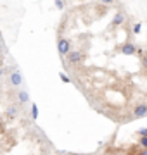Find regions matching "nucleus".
<instances>
[{
    "label": "nucleus",
    "mask_w": 147,
    "mask_h": 155,
    "mask_svg": "<svg viewBox=\"0 0 147 155\" xmlns=\"http://www.w3.org/2000/svg\"><path fill=\"white\" fill-rule=\"evenodd\" d=\"M5 76H7V84L11 88H21L24 83V78L21 71H17L16 67H5Z\"/></svg>",
    "instance_id": "obj_1"
},
{
    "label": "nucleus",
    "mask_w": 147,
    "mask_h": 155,
    "mask_svg": "<svg viewBox=\"0 0 147 155\" xmlns=\"http://www.w3.org/2000/svg\"><path fill=\"white\" fill-rule=\"evenodd\" d=\"M85 61V52L83 50H71L68 55H66V62L69 66H78Z\"/></svg>",
    "instance_id": "obj_2"
},
{
    "label": "nucleus",
    "mask_w": 147,
    "mask_h": 155,
    "mask_svg": "<svg viewBox=\"0 0 147 155\" xmlns=\"http://www.w3.org/2000/svg\"><path fill=\"white\" fill-rule=\"evenodd\" d=\"M71 40L64 38V36H61V38L57 40V52H59V55L61 57H66L71 52Z\"/></svg>",
    "instance_id": "obj_3"
},
{
    "label": "nucleus",
    "mask_w": 147,
    "mask_h": 155,
    "mask_svg": "<svg viewBox=\"0 0 147 155\" xmlns=\"http://www.w3.org/2000/svg\"><path fill=\"white\" fill-rule=\"evenodd\" d=\"M119 54H123V55H135L137 52H138V47H137L133 41H125L123 45H119Z\"/></svg>",
    "instance_id": "obj_4"
},
{
    "label": "nucleus",
    "mask_w": 147,
    "mask_h": 155,
    "mask_svg": "<svg viewBox=\"0 0 147 155\" xmlns=\"http://www.w3.org/2000/svg\"><path fill=\"white\" fill-rule=\"evenodd\" d=\"M142 117H147V104L145 102L137 104L132 109V119H142Z\"/></svg>",
    "instance_id": "obj_5"
},
{
    "label": "nucleus",
    "mask_w": 147,
    "mask_h": 155,
    "mask_svg": "<svg viewBox=\"0 0 147 155\" xmlns=\"http://www.w3.org/2000/svg\"><path fill=\"white\" fill-rule=\"evenodd\" d=\"M125 22H126V14H125L123 11H118L114 14L111 24H109V29H116V28H119V26H123Z\"/></svg>",
    "instance_id": "obj_6"
},
{
    "label": "nucleus",
    "mask_w": 147,
    "mask_h": 155,
    "mask_svg": "<svg viewBox=\"0 0 147 155\" xmlns=\"http://www.w3.org/2000/svg\"><path fill=\"white\" fill-rule=\"evenodd\" d=\"M19 114H21V105H19V104H16V105H9L5 109V117L9 119V121L16 119Z\"/></svg>",
    "instance_id": "obj_7"
},
{
    "label": "nucleus",
    "mask_w": 147,
    "mask_h": 155,
    "mask_svg": "<svg viewBox=\"0 0 147 155\" xmlns=\"http://www.w3.org/2000/svg\"><path fill=\"white\" fill-rule=\"evenodd\" d=\"M16 100H17V104L19 105H24V104H28L29 102V93L26 91V90H17L16 91Z\"/></svg>",
    "instance_id": "obj_8"
},
{
    "label": "nucleus",
    "mask_w": 147,
    "mask_h": 155,
    "mask_svg": "<svg viewBox=\"0 0 147 155\" xmlns=\"http://www.w3.org/2000/svg\"><path fill=\"white\" fill-rule=\"evenodd\" d=\"M31 119H35V121L38 119V105H36V104L31 105Z\"/></svg>",
    "instance_id": "obj_9"
},
{
    "label": "nucleus",
    "mask_w": 147,
    "mask_h": 155,
    "mask_svg": "<svg viewBox=\"0 0 147 155\" xmlns=\"http://www.w3.org/2000/svg\"><path fill=\"white\" fill-rule=\"evenodd\" d=\"M140 31H142V24L140 22H135L133 24V35H140Z\"/></svg>",
    "instance_id": "obj_10"
},
{
    "label": "nucleus",
    "mask_w": 147,
    "mask_h": 155,
    "mask_svg": "<svg viewBox=\"0 0 147 155\" xmlns=\"http://www.w3.org/2000/svg\"><path fill=\"white\" fill-rule=\"evenodd\" d=\"M54 4H56V7H57V9H59V11H62V9L66 7V2H64V0H56Z\"/></svg>",
    "instance_id": "obj_11"
},
{
    "label": "nucleus",
    "mask_w": 147,
    "mask_h": 155,
    "mask_svg": "<svg viewBox=\"0 0 147 155\" xmlns=\"http://www.w3.org/2000/svg\"><path fill=\"white\" fill-rule=\"evenodd\" d=\"M138 145H140V147H144V148H147V136H140Z\"/></svg>",
    "instance_id": "obj_12"
},
{
    "label": "nucleus",
    "mask_w": 147,
    "mask_h": 155,
    "mask_svg": "<svg viewBox=\"0 0 147 155\" xmlns=\"http://www.w3.org/2000/svg\"><path fill=\"white\" fill-rule=\"evenodd\" d=\"M137 134H138V136H147V127H140V129L137 131Z\"/></svg>",
    "instance_id": "obj_13"
},
{
    "label": "nucleus",
    "mask_w": 147,
    "mask_h": 155,
    "mask_svg": "<svg viewBox=\"0 0 147 155\" xmlns=\"http://www.w3.org/2000/svg\"><path fill=\"white\" fill-rule=\"evenodd\" d=\"M142 66H144V69L147 71V54H144V55H142Z\"/></svg>",
    "instance_id": "obj_14"
},
{
    "label": "nucleus",
    "mask_w": 147,
    "mask_h": 155,
    "mask_svg": "<svg viewBox=\"0 0 147 155\" xmlns=\"http://www.w3.org/2000/svg\"><path fill=\"white\" fill-rule=\"evenodd\" d=\"M99 2H101V4H104V5H113L116 0H99Z\"/></svg>",
    "instance_id": "obj_15"
},
{
    "label": "nucleus",
    "mask_w": 147,
    "mask_h": 155,
    "mask_svg": "<svg viewBox=\"0 0 147 155\" xmlns=\"http://www.w3.org/2000/svg\"><path fill=\"white\" fill-rule=\"evenodd\" d=\"M137 155H147V148H144V147H140V148L137 150Z\"/></svg>",
    "instance_id": "obj_16"
},
{
    "label": "nucleus",
    "mask_w": 147,
    "mask_h": 155,
    "mask_svg": "<svg viewBox=\"0 0 147 155\" xmlns=\"http://www.w3.org/2000/svg\"><path fill=\"white\" fill-rule=\"evenodd\" d=\"M59 78H61V79L64 81V83H69V78L66 76V74H62V72H61V74H59Z\"/></svg>",
    "instance_id": "obj_17"
},
{
    "label": "nucleus",
    "mask_w": 147,
    "mask_h": 155,
    "mask_svg": "<svg viewBox=\"0 0 147 155\" xmlns=\"http://www.w3.org/2000/svg\"><path fill=\"white\" fill-rule=\"evenodd\" d=\"M2 76H5V67L0 66V78H2Z\"/></svg>",
    "instance_id": "obj_18"
},
{
    "label": "nucleus",
    "mask_w": 147,
    "mask_h": 155,
    "mask_svg": "<svg viewBox=\"0 0 147 155\" xmlns=\"http://www.w3.org/2000/svg\"><path fill=\"white\" fill-rule=\"evenodd\" d=\"M68 155H87V153H68Z\"/></svg>",
    "instance_id": "obj_19"
},
{
    "label": "nucleus",
    "mask_w": 147,
    "mask_h": 155,
    "mask_svg": "<svg viewBox=\"0 0 147 155\" xmlns=\"http://www.w3.org/2000/svg\"><path fill=\"white\" fill-rule=\"evenodd\" d=\"M0 61H2V52H0Z\"/></svg>",
    "instance_id": "obj_20"
},
{
    "label": "nucleus",
    "mask_w": 147,
    "mask_h": 155,
    "mask_svg": "<svg viewBox=\"0 0 147 155\" xmlns=\"http://www.w3.org/2000/svg\"><path fill=\"white\" fill-rule=\"evenodd\" d=\"M0 52H2V45H0Z\"/></svg>",
    "instance_id": "obj_21"
}]
</instances>
